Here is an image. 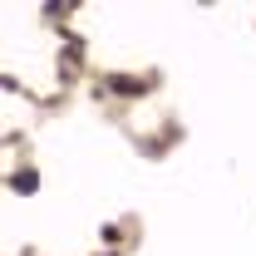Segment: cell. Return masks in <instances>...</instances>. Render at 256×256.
<instances>
[{"label": "cell", "instance_id": "cell-1", "mask_svg": "<svg viewBox=\"0 0 256 256\" xmlns=\"http://www.w3.org/2000/svg\"><path fill=\"white\" fill-rule=\"evenodd\" d=\"M158 84V74H143V79H128V74H108L104 79V94H124V98H133V94H148Z\"/></svg>", "mask_w": 256, "mask_h": 256}, {"label": "cell", "instance_id": "cell-2", "mask_svg": "<svg viewBox=\"0 0 256 256\" xmlns=\"http://www.w3.org/2000/svg\"><path fill=\"white\" fill-rule=\"evenodd\" d=\"M10 188H15V192H34V188H40V172H34V168H20V172L10 178Z\"/></svg>", "mask_w": 256, "mask_h": 256}]
</instances>
